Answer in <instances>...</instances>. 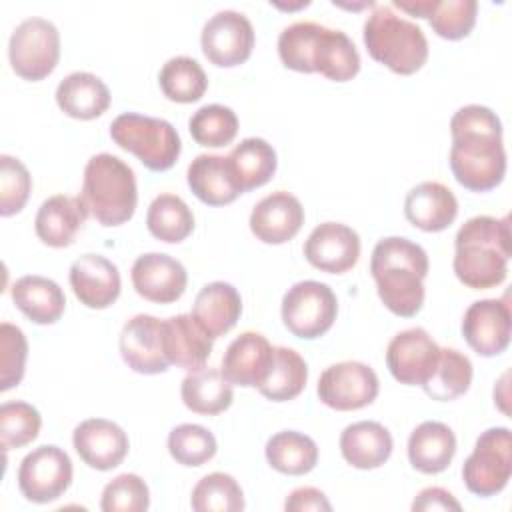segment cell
<instances>
[{"mask_svg": "<svg viewBox=\"0 0 512 512\" xmlns=\"http://www.w3.org/2000/svg\"><path fill=\"white\" fill-rule=\"evenodd\" d=\"M266 462L280 474L288 476H304L314 470L318 462V446L316 442L296 430H282L268 438Z\"/></svg>", "mask_w": 512, "mask_h": 512, "instance_id": "33", "label": "cell"}, {"mask_svg": "<svg viewBox=\"0 0 512 512\" xmlns=\"http://www.w3.org/2000/svg\"><path fill=\"white\" fill-rule=\"evenodd\" d=\"M190 506L196 512H240L244 508V492L234 476L210 472L192 488Z\"/></svg>", "mask_w": 512, "mask_h": 512, "instance_id": "39", "label": "cell"}, {"mask_svg": "<svg viewBox=\"0 0 512 512\" xmlns=\"http://www.w3.org/2000/svg\"><path fill=\"white\" fill-rule=\"evenodd\" d=\"M148 232L168 244L186 240L194 230V214L190 206L176 194H158L146 212Z\"/></svg>", "mask_w": 512, "mask_h": 512, "instance_id": "36", "label": "cell"}, {"mask_svg": "<svg viewBox=\"0 0 512 512\" xmlns=\"http://www.w3.org/2000/svg\"><path fill=\"white\" fill-rule=\"evenodd\" d=\"M314 72L328 80L348 82L360 70V54L346 32L322 26L312 58Z\"/></svg>", "mask_w": 512, "mask_h": 512, "instance_id": "32", "label": "cell"}, {"mask_svg": "<svg viewBox=\"0 0 512 512\" xmlns=\"http://www.w3.org/2000/svg\"><path fill=\"white\" fill-rule=\"evenodd\" d=\"M286 512H330L332 504L328 502L326 494L312 486H300L290 492V496L284 502Z\"/></svg>", "mask_w": 512, "mask_h": 512, "instance_id": "48", "label": "cell"}, {"mask_svg": "<svg viewBox=\"0 0 512 512\" xmlns=\"http://www.w3.org/2000/svg\"><path fill=\"white\" fill-rule=\"evenodd\" d=\"M80 198L98 224L110 228L128 222L138 204L134 170L114 154H94L84 166Z\"/></svg>", "mask_w": 512, "mask_h": 512, "instance_id": "4", "label": "cell"}, {"mask_svg": "<svg viewBox=\"0 0 512 512\" xmlns=\"http://www.w3.org/2000/svg\"><path fill=\"white\" fill-rule=\"evenodd\" d=\"M90 216L84 200L80 196L54 194L46 198L34 218L36 236L52 248L70 246Z\"/></svg>", "mask_w": 512, "mask_h": 512, "instance_id": "24", "label": "cell"}, {"mask_svg": "<svg viewBox=\"0 0 512 512\" xmlns=\"http://www.w3.org/2000/svg\"><path fill=\"white\" fill-rule=\"evenodd\" d=\"M12 302L34 324H54L66 308L62 288L46 276L28 274L12 284Z\"/></svg>", "mask_w": 512, "mask_h": 512, "instance_id": "30", "label": "cell"}, {"mask_svg": "<svg viewBox=\"0 0 512 512\" xmlns=\"http://www.w3.org/2000/svg\"><path fill=\"white\" fill-rule=\"evenodd\" d=\"M414 512H428V510H462V504L444 488L428 486L424 488L412 502Z\"/></svg>", "mask_w": 512, "mask_h": 512, "instance_id": "49", "label": "cell"}, {"mask_svg": "<svg viewBox=\"0 0 512 512\" xmlns=\"http://www.w3.org/2000/svg\"><path fill=\"white\" fill-rule=\"evenodd\" d=\"M510 218L474 216L454 238V274L472 290H488L508 276Z\"/></svg>", "mask_w": 512, "mask_h": 512, "instance_id": "3", "label": "cell"}, {"mask_svg": "<svg viewBox=\"0 0 512 512\" xmlns=\"http://www.w3.org/2000/svg\"><path fill=\"white\" fill-rule=\"evenodd\" d=\"M440 346L420 326L398 332L386 348V366L394 380L406 386H422L434 372Z\"/></svg>", "mask_w": 512, "mask_h": 512, "instance_id": "13", "label": "cell"}, {"mask_svg": "<svg viewBox=\"0 0 512 512\" xmlns=\"http://www.w3.org/2000/svg\"><path fill=\"white\" fill-rule=\"evenodd\" d=\"M162 342L168 362L192 372L206 366L214 338L192 314H176L162 320Z\"/></svg>", "mask_w": 512, "mask_h": 512, "instance_id": "23", "label": "cell"}, {"mask_svg": "<svg viewBox=\"0 0 512 512\" xmlns=\"http://www.w3.org/2000/svg\"><path fill=\"white\" fill-rule=\"evenodd\" d=\"M308 382L306 360L292 348L276 346L272 366L258 386V392L272 402H288L296 398Z\"/></svg>", "mask_w": 512, "mask_h": 512, "instance_id": "35", "label": "cell"}, {"mask_svg": "<svg viewBox=\"0 0 512 512\" xmlns=\"http://www.w3.org/2000/svg\"><path fill=\"white\" fill-rule=\"evenodd\" d=\"M130 278L134 290L156 304L176 302L188 284L184 264L164 252L140 254L132 264Z\"/></svg>", "mask_w": 512, "mask_h": 512, "instance_id": "15", "label": "cell"}, {"mask_svg": "<svg viewBox=\"0 0 512 512\" xmlns=\"http://www.w3.org/2000/svg\"><path fill=\"white\" fill-rule=\"evenodd\" d=\"M380 382L376 372L358 360H344L328 366L316 386L322 404L338 412L360 410L372 404L378 396Z\"/></svg>", "mask_w": 512, "mask_h": 512, "instance_id": "11", "label": "cell"}, {"mask_svg": "<svg viewBox=\"0 0 512 512\" xmlns=\"http://www.w3.org/2000/svg\"><path fill=\"white\" fill-rule=\"evenodd\" d=\"M188 130L196 144L206 148H220L236 138L238 116L224 104H206L190 116Z\"/></svg>", "mask_w": 512, "mask_h": 512, "instance_id": "40", "label": "cell"}, {"mask_svg": "<svg viewBox=\"0 0 512 512\" xmlns=\"http://www.w3.org/2000/svg\"><path fill=\"white\" fill-rule=\"evenodd\" d=\"M450 134V168L456 182L470 192L496 188L506 174L502 122L496 112L480 104L462 106L450 120Z\"/></svg>", "mask_w": 512, "mask_h": 512, "instance_id": "1", "label": "cell"}, {"mask_svg": "<svg viewBox=\"0 0 512 512\" xmlns=\"http://www.w3.org/2000/svg\"><path fill=\"white\" fill-rule=\"evenodd\" d=\"M74 296L92 310L112 306L122 288L118 266L102 254H82L70 266L68 274Z\"/></svg>", "mask_w": 512, "mask_h": 512, "instance_id": "19", "label": "cell"}, {"mask_svg": "<svg viewBox=\"0 0 512 512\" xmlns=\"http://www.w3.org/2000/svg\"><path fill=\"white\" fill-rule=\"evenodd\" d=\"M228 162L244 192L264 186L276 172V150L264 138H244L228 154Z\"/></svg>", "mask_w": 512, "mask_h": 512, "instance_id": "34", "label": "cell"}, {"mask_svg": "<svg viewBox=\"0 0 512 512\" xmlns=\"http://www.w3.org/2000/svg\"><path fill=\"white\" fill-rule=\"evenodd\" d=\"M476 0H436L428 20L432 30L446 40L466 38L476 24Z\"/></svg>", "mask_w": 512, "mask_h": 512, "instance_id": "44", "label": "cell"}, {"mask_svg": "<svg viewBox=\"0 0 512 512\" xmlns=\"http://www.w3.org/2000/svg\"><path fill=\"white\" fill-rule=\"evenodd\" d=\"M512 474V434L506 426L484 430L474 450L464 460L462 480L466 488L482 498L502 492Z\"/></svg>", "mask_w": 512, "mask_h": 512, "instance_id": "8", "label": "cell"}, {"mask_svg": "<svg viewBox=\"0 0 512 512\" xmlns=\"http://www.w3.org/2000/svg\"><path fill=\"white\" fill-rule=\"evenodd\" d=\"M58 108L76 120H94L110 106V90L102 78L92 72H72L56 88Z\"/></svg>", "mask_w": 512, "mask_h": 512, "instance_id": "27", "label": "cell"}, {"mask_svg": "<svg viewBox=\"0 0 512 512\" xmlns=\"http://www.w3.org/2000/svg\"><path fill=\"white\" fill-rule=\"evenodd\" d=\"M148 506L150 490L138 474H120L102 490L100 508L104 512H144Z\"/></svg>", "mask_w": 512, "mask_h": 512, "instance_id": "45", "label": "cell"}, {"mask_svg": "<svg viewBox=\"0 0 512 512\" xmlns=\"http://www.w3.org/2000/svg\"><path fill=\"white\" fill-rule=\"evenodd\" d=\"M120 356L138 374L166 372L170 362L164 354L162 320L150 314L132 316L120 332Z\"/></svg>", "mask_w": 512, "mask_h": 512, "instance_id": "17", "label": "cell"}, {"mask_svg": "<svg viewBox=\"0 0 512 512\" xmlns=\"http://www.w3.org/2000/svg\"><path fill=\"white\" fill-rule=\"evenodd\" d=\"M304 256L322 272L344 274L360 258V236L342 222H322L306 238Z\"/></svg>", "mask_w": 512, "mask_h": 512, "instance_id": "16", "label": "cell"}, {"mask_svg": "<svg viewBox=\"0 0 512 512\" xmlns=\"http://www.w3.org/2000/svg\"><path fill=\"white\" fill-rule=\"evenodd\" d=\"M72 484V460L56 444H42L28 452L18 468V488L28 502L48 504Z\"/></svg>", "mask_w": 512, "mask_h": 512, "instance_id": "10", "label": "cell"}, {"mask_svg": "<svg viewBox=\"0 0 512 512\" xmlns=\"http://www.w3.org/2000/svg\"><path fill=\"white\" fill-rule=\"evenodd\" d=\"M218 450L214 434L200 424H180L174 426L168 434V452L170 456L188 468H196L214 458Z\"/></svg>", "mask_w": 512, "mask_h": 512, "instance_id": "41", "label": "cell"}, {"mask_svg": "<svg viewBox=\"0 0 512 512\" xmlns=\"http://www.w3.org/2000/svg\"><path fill=\"white\" fill-rule=\"evenodd\" d=\"M110 138L152 172L172 168L182 152L180 136L168 120L138 112L116 116L110 124Z\"/></svg>", "mask_w": 512, "mask_h": 512, "instance_id": "6", "label": "cell"}, {"mask_svg": "<svg viewBox=\"0 0 512 512\" xmlns=\"http://www.w3.org/2000/svg\"><path fill=\"white\" fill-rule=\"evenodd\" d=\"M272 358L274 346L266 336L246 330L228 344L220 372L234 386L258 388L272 366Z\"/></svg>", "mask_w": 512, "mask_h": 512, "instance_id": "20", "label": "cell"}, {"mask_svg": "<svg viewBox=\"0 0 512 512\" xmlns=\"http://www.w3.org/2000/svg\"><path fill=\"white\" fill-rule=\"evenodd\" d=\"M200 46L214 66H240L250 58L254 48L252 22L238 10H218L202 26Z\"/></svg>", "mask_w": 512, "mask_h": 512, "instance_id": "12", "label": "cell"}, {"mask_svg": "<svg viewBox=\"0 0 512 512\" xmlns=\"http://www.w3.org/2000/svg\"><path fill=\"white\" fill-rule=\"evenodd\" d=\"M32 178L28 168L14 156H0V214L14 216L18 214L30 196Z\"/></svg>", "mask_w": 512, "mask_h": 512, "instance_id": "47", "label": "cell"}, {"mask_svg": "<svg viewBox=\"0 0 512 512\" xmlns=\"http://www.w3.org/2000/svg\"><path fill=\"white\" fill-rule=\"evenodd\" d=\"M462 336L478 356L492 358L502 354L510 344L508 298L472 302L462 318Z\"/></svg>", "mask_w": 512, "mask_h": 512, "instance_id": "14", "label": "cell"}, {"mask_svg": "<svg viewBox=\"0 0 512 512\" xmlns=\"http://www.w3.org/2000/svg\"><path fill=\"white\" fill-rule=\"evenodd\" d=\"M456 454V436L450 426L436 420L418 424L408 438V460L422 474L444 472Z\"/></svg>", "mask_w": 512, "mask_h": 512, "instance_id": "28", "label": "cell"}, {"mask_svg": "<svg viewBox=\"0 0 512 512\" xmlns=\"http://www.w3.org/2000/svg\"><path fill=\"white\" fill-rule=\"evenodd\" d=\"M280 312L288 332L302 340H316L332 328L338 314V300L328 284L302 280L286 290Z\"/></svg>", "mask_w": 512, "mask_h": 512, "instance_id": "9", "label": "cell"}, {"mask_svg": "<svg viewBox=\"0 0 512 512\" xmlns=\"http://www.w3.org/2000/svg\"><path fill=\"white\" fill-rule=\"evenodd\" d=\"M248 224L260 242L284 244L300 232L304 224V208L294 194L276 190L252 208Z\"/></svg>", "mask_w": 512, "mask_h": 512, "instance_id": "21", "label": "cell"}, {"mask_svg": "<svg viewBox=\"0 0 512 512\" xmlns=\"http://www.w3.org/2000/svg\"><path fill=\"white\" fill-rule=\"evenodd\" d=\"M72 444L82 462L106 472L122 464L128 454V434L112 420L88 418L74 428Z\"/></svg>", "mask_w": 512, "mask_h": 512, "instance_id": "18", "label": "cell"}, {"mask_svg": "<svg viewBox=\"0 0 512 512\" xmlns=\"http://www.w3.org/2000/svg\"><path fill=\"white\" fill-rule=\"evenodd\" d=\"M186 180L194 196L208 206L234 202L244 190L240 188L228 156L198 154L186 170Z\"/></svg>", "mask_w": 512, "mask_h": 512, "instance_id": "25", "label": "cell"}, {"mask_svg": "<svg viewBox=\"0 0 512 512\" xmlns=\"http://www.w3.org/2000/svg\"><path fill=\"white\" fill-rule=\"evenodd\" d=\"M362 36L368 54L396 74H414L428 60V40L422 28L396 14L388 4L374 6Z\"/></svg>", "mask_w": 512, "mask_h": 512, "instance_id": "5", "label": "cell"}, {"mask_svg": "<svg viewBox=\"0 0 512 512\" xmlns=\"http://www.w3.org/2000/svg\"><path fill=\"white\" fill-rule=\"evenodd\" d=\"M394 442L386 426L374 420L348 424L340 434L342 458L358 470H374L388 462Z\"/></svg>", "mask_w": 512, "mask_h": 512, "instance_id": "26", "label": "cell"}, {"mask_svg": "<svg viewBox=\"0 0 512 512\" xmlns=\"http://www.w3.org/2000/svg\"><path fill=\"white\" fill-rule=\"evenodd\" d=\"M320 30L322 24L312 20H300L286 26L278 36V56L282 64L296 72H314L312 58Z\"/></svg>", "mask_w": 512, "mask_h": 512, "instance_id": "42", "label": "cell"}, {"mask_svg": "<svg viewBox=\"0 0 512 512\" xmlns=\"http://www.w3.org/2000/svg\"><path fill=\"white\" fill-rule=\"evenodd\" d=\"M396 8H400L402 12L416 16V18H428L436 0H394L392 2Z\"/></svg>", "mask_w": 512, "mask_h": 512, "instance_id": "50", "label": "cell"}, {"mask_svg": "<svg viewBox=\"0 0 512 512\" xmlns=\"http://www.w3.org/2000/svg\"><path fill=\"white\" fill-rule=\"evenodd\" d=\"M428 268L426 250L404 236L378 240L370 258V272L382 304L402 318L420 312Z\"/></svg>", "mask_w": 512, "mask_h": 512, "instance_id": "2", "label": "cell"}, {"mask_svg": "<svg viewBox=\"0 0 512 512\" xmlns=\"http://www.w3.org/2000/svg\"><path fill=\"white\" fill-rule=\"evenodd\" d=\"M28 358V342L24 332L10 324H0V390L6 392L18 386L24 378Z\"/></svg>", "mask_w": 512, "mask_h": 512, "instance_id": "46", "label": "cell"}, {"mask_svg": "<svg viewBox=\"0 0 512 512\" xmlns=\"http://www.w3.org/2000/svg\"><path fill=\"white\" fill-rule=\"evenodd\" d=\"M180 396L188 410L204 416H214L230 408L234 400L232 384L216 368H198L184 376Z\"/></svg>", "mask_w": 512, "mask_h": 512, "instance_id": "31", "label": "cell"}, {"mask_svg": "<svg viewBox=\"0 0 512 512\" xmlns=\"http://www.w3.org/2000/svg\"><path fill=\"white\" fill-rule=\"evenodd\" d=\"M40 426V412L32 404L12 400L0 406V444L4 450L30 444L36 440Z\"/></svg>", "mask_w": 512, "mask_h": 512, "instance_id": "43", "label": "cell"}, {"mask_svg": "<svg viewBox=\"0 0 512 512\" xmlns=\"http://www.w3.org/2000/svg\"><path fill=\"white\" fill-rule=\"evenodd\" d=\"M158 84L168 100L178 104H190L198 102L204 96L208 88V78L198 60L190 56H174L166 60V64L160 68Z\"/></svg>", "mask_w": 512, "mask_h": 512, "instance_id": "38", "label": "cell"}, {"mask_svg": "<svg viewBox=\"0 0 512 512\" xmlns=\"http://www.w3.org/2000/svg\"><path fill=\"white\" fill-rule=\"evenodd\" d=\"M472 384V362L456 348H440L432 376L422 384L426 396L438 402L454 400L468 392Z\"/></svg>", "mask_w": 512, "mask_h": 512, "instance_id": "37", "label": "cell"}, {"mask_svg": "<svg viewBox=\"0 0 512 512\" xmlns=\"http://www.w3.org/2000/svg\"><path fill=\"white\" fill-rule=\"evenodd\" d=\"M406 220L424 232H442L458 216V200L454 192L436 180L412 186L404 198Z\"/></svg>", "mask_w": 512, "mask_h": 512, "instance_id": "22", "label": "cell"}, {"mask_svg": "<svg viewBox=\"0 0 512 512\" xmlns=\"http://www.w3.org/2000/svg\"><path fill=\"white\" fill-rule=\"evenodd\" d=\"M8 60L16 76L28 82L44 80L60 60V32L54 22L32 16L10 34Z\"/></svg>", "mask_w": 512, "mask_h": 512, "instance_id": "7", "label": "cell"}, {"mask_svg": "<svg viewBox=\"0 0 512 512\" xmlns=\"http://www.w3.org/2000/svg\"><path fill=\"white\" fill-rule=\"evenodd\" d=\"M242 314V298L238 290L222 280L210 282L200 288L194 298L192 316L212 336L230 332Z\"/></svg>", "mask_w": 512, "mask_h": 512, "instance_id": "29", "label": "cell"}]
</instances>
